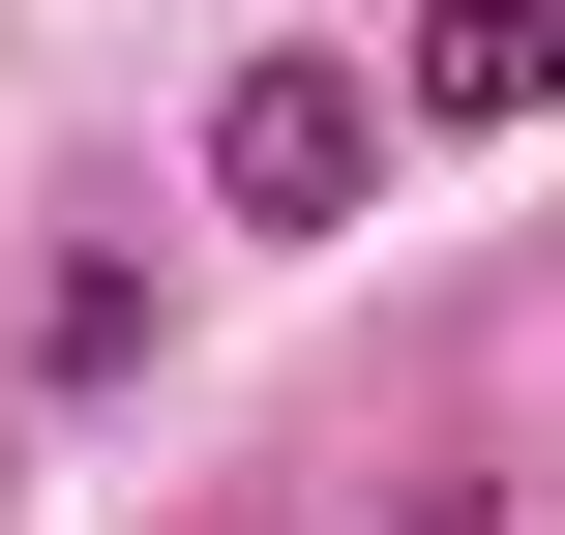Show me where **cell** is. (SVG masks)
<instances>
[{
  "instance_id": "7a4b0ae2",
  "label": "cell",
  "mask_w": 565,
  "mask_h": 535,
  "mask_svg": "<svg viewBox=\"0 0 565 535\" xmlns=\"http://www.w3.org/2000/svg\"><path fill=\"white\" fill-rule=\"evenodd\" d=\"M387 119H447V149H507V119H565V0H417Z\"/></svg>"
},
{
  "instance_id": "6da1fadb",
  "label": "cell",
  "mask_w": 565,
  "mask_h": 535,
  "mask_svg": "<svg viewBox=\"0 0 565 535\" xmlns=\"http://www.w3.org/2000/svg\"><path fill=\"white\" fill-rule=\"evenodd\" d=\"M209 208H238V238H358V208H387V60L268 30V60L209 89Z\"/></svg>"
},
{
  "instance_id": "3957f363",
  "label": "cell",
  "mask_w": 565,
  "mask_h": 535,
  "mask_svg": "<svg viewBox=\"0 0 565 535\" xmlns=\"http://www.w3.org/2000/svg\"><path fill=\"white\" fill-rule=\"evenodd\" d=\"M30 387H149V268H60L30 298Z\"/></svg>"
}]
</instances>
